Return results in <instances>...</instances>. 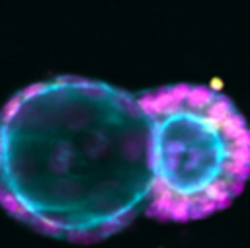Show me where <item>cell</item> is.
Masks as SVG:
<instances>
[{"label": "cell", "instance_id": "obj_1", "mask_svg": "<svg viewBox=\"0 0 250 248\" xmlns=\"http://www.w3.org/2000/svg\"><path fill=\"white\" fill-rule=\"evenodd\" d=\"M148 184L146 117L123 90L55 78L0 113V201L41 232L105 238L135 217Z\"/></svg>", "mask_w": 250, "mask_h": 248}, {"label": "cell", "instance_id": "obj_2", "mask_svg": "<svg viewBox=\"0 0 250 248\" xmlns=\"http://www.w3.org/2000/svg\"><path fill=\"white\" fill-rule=\"evenodd\" d=\"M137 102L148 127L146 213L193 221L225 209L250 178V129L230 100L176 84Z\"/></svg>", "mask_w": 250, "mask_h": 248}]
</instances>
